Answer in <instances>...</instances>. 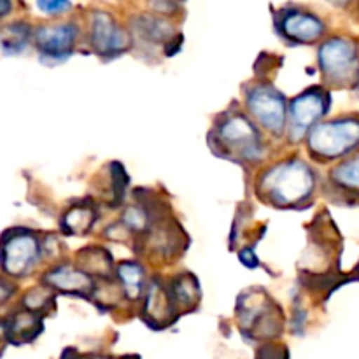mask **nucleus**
<instances>
[{"label": "nucleus", "mask_w": 359, "mask_h": 359, "mask_svg": "<svg viewBox=\"0 0 359 359\" xmlns=\"http://www.w3.org/2000/svg\"><path fill=\"white\" fill-rule=\"evenodd\" d=\"M125 223H126V226L132 228V230H135V231L144 230V228H146V223H147L146 214H144L140 209H133L132 207V209H128L125 212Z\"/></svg>", "instance_id": "obj_18"}, {"label": "nucleus", "mask_w": 359, "mask_h": 359, "mask_svg": "<svg viewBox=\"0 0 359 359\" xmlns=\"http://www.w3.org/2000/svg\"><path fill=\"white\" fill-rule=\"evenodd\" d=\"M249 111L269 132H283L286 123V104L284 97L270 86H256L248 95Z\"/></svg>", "instance_id": "obj_5"}, {"label": "nucleus", "mask_w": 359, "mask_h": 359, "mask_svg": "<svg viewBox=\"0 0 359 359\" xmlns=\"http://www.w3.org/2000/svg\"><path fill=\"white\" fill-rule=\"evenodd\" d=\"M359 146V118H342L314 126L309 135V147L316 156L339 158Z\"/></svg>", "instance_id": "obj_2"}, {"label": "nucleus", "mask_w": 359, "mask_h": 359, "mask_svg": "<svg viewBox=\"0 0 359 359\" xmlns=\"http://www.w3.org/2000/svg\"><path fill=\"white\" fill-rule=\"evenodd\" d=\"M39 259V242L30 235L4 238V270L11 276H23Z\"/></svg>", "instance_id": "obj_8"}, {"label": "nucleus", "mask_w": 359, "mask_h": 359, "mask_svg": "<svg viewBox=\"0 0 359 359\" xmlns=\"http://www.w3.org/2000/svg\"><path fill=\"white\" fill-rule=\"evenodd\" d=\"M319 65L328 81L335 84L346 83L356 72V46L347 39H330L319 49Z\"/></svg>", "instance_id": "obj_3"}, {"label": "nucleus", "mask_w": 359, "mask_h": 359, "mask_svg": "<svg viewBox=\"0 0 359 359\" xmlns=\"http://www.w3.org/2000/svg\"><path fill=\"white\" fill-rule=\"evenodd\" d=\"M28 37H30V30H28V25L23 23V21H16V23L6 27L2 32L4 53L6 55L20 53L27 46Z\"/></svg>", "instance_id": "obj_14"}, {"label": "nucleus", "mask_w": 359, "mask_h": 359, "mask_svg": "<svg viewBox=\"0 0 359 359\" xmlns=\"http://www.w3.org/2000/svg\"><path fill=\"white\" fill-rule=\"evenodd\" d=\"M77 28L74 25H58V27H41L35 34L39 49L44 58L65 60L72 53L76 44Z\"/></svg>", "instance_id": "obj_9"}, {"label": "nucleus", "mask_w": 359, "mask_h": 359, "mask_svg": "<svg viewBox=\"0 0 359 359\" xmlns=\"http://www.w3.org/2000/svg\"><path fill=\"white\" fill-rule=\"evenodd\" d=\"M44 280L48 284H51L53 287H56V290L65 291V293L88 294L91 291V287H93V284L88 279V276H84L79 270L69 269V266H60V269L51 270L44 277Z\"/></svg>", "instance_id": "obj_11"}, {"label": "nucleus", "mask_w": 359, "mask_h": 359, "mask_svg": "<svg viewBox=\"0 0 359 359\" xmlns=\"http://www.w3.org/2000/svg\"><path fill=\"white\" fill-rule=\"evenodd\" d=\"M139 25L135 27V30L139 32V35L146 37L149 42H156L161 44L163 41H168L172 37V30L163 20L153 16H142L139 18Z\"/></svg>", "instance_id": "obj_13"}, {"label": "nucleus", "mask_w": 359, "mask_h": 359, "mask_svg": "<svg viewBox=\"0 0 359 359\" xmlns=\"http://www.w3.org/2000/svg\"><path fill=\"white\" fill-rule=\"evenodd\" d=\"M95 217L97 216H95V212L91 209H88V207H77V209L69 210L65 214V217L62 221V226L67 233H84V231H88L91 228Z\"/></svg>", "instance_id": "obj_15"}, {"label": "nucleus", "mask_w": 359, "mask_h": 359, "mask_svg": "<svg viewBox=\"0 0 359 359\" xmlns=\"http://www.w3.org/2000/svg\"><path fill=\"white\" fill-rule=\"evenodd\" d=\"M332 179L340 188L359 191V154H354L342 165H339L332 172Z\"/></svg>", "instance_id": "obj_12"}, {"label": "nucleus", "mask_w": 359, "mask_h": 359, "mask_svg": "<svg viewBox=\"0 0 359 359\" xmlns=\"http://www.w3.org/2000/svg\"><path fill=\"white\" fill-rule=\"evenodd\" d=\"M330 107V97L321 90L314 88L291 102V139L298 140L312 128L319 118L326 114Z\"/></svg>", "instance_id": "obj_6"}, {"label": "nucleus", "mask_w": 359, "mask_h": 359, "mask_svg": "<svg viewBox=\"0 0 359 359\" xmlns=\"http://www.w3.org/2000/svg\"><path fill=\"white\" fill-rule=\"evenodd\" d=\"M118 276L119 279H121L126 294H128L130 298L139 297L144 279L142 269H140L139 265H135V263H123L118 269Z\"/></svg>", "instance_id": "obj_16"}, {"label": "nucleus", "mask_w": 359, "mask_h": 359, "mask_svg": "<svg viewBox=\"0 0 359 359\" xmlns=\"http://www.w3.org/2000/svg\"><path fill=\"white\" fill-rule=\"evenodd\" d=\"M39 323H41V319L35 318L34 314L20 312V314H16L13 318V325H11V328H13V335L23 337V340H28V333H30L32 339H35L42 330V326L39 325Z\"/></svg>", "instance_id": "obj_17"}, {"label": "nucleus", "mask_w": 359, "mask_h": 359, "mask_svg": "<svg viewBox=\"0 0 359 359\" xmlns=\"http://www.w3.org/2000/svg\"><path fill=\"white\" fill-rule=\"evenodd\" d=\"M219 142L224 151L238 154L245 160H256L262 156V142L259 135L248 118L244 116H230L219 128Z\"/></svg>", "instance_id": "obj_4"}, {"label": "nucleus", "mask_w": 359, "mask_h": 359, "mask_svg": "<svg viewBox=\"0 0 359 359\" xmlns=\"http://www.w3.org/2000/svg\"><path fill=\"white\" fill-rule=\"evenodd\" d=\"M91 44L98 55L112 58L128 48V35L107 13H95L91 20Z\"/></svg>", "instance_id": "obj_7"}, {"label": "nucleus", "mask_w": 359, "mask_h": 359, "mask_svg": "<svg viewBox=\"0 0 359 359\" xmlns=\"http://www.w3.org/2000/svg\"><path fill=\"white\" fill-rule=\"evenodd\" d=\"M37 6L41 7L42 11H48V13H60V11L69 9L70 4H67V2H39Z\"/></svg>", "instance_id": "obj_19"}, {"label": "nucleus", "mask_w": 359, "mask_h": 359, "mask_svg": "<svg viewBox=\"0 0 359 359\" xmlns=\"http://www.w3.org/2000/svg\"><path fill=\"white\" fill-rule=\"evenodd\" d=\"M280 32L290 41L305 44L319 39L325 32V23L319 18L302 11H290L280 18Z\"/></svg>", "instance_id": "obj_10"}, {"label": "nucleus", "mask_w": 359, "mask_h": 359, "mask_svg": "<svg viewBox=\"0 0 359 359\" xmlns=\"http://www.w3.org/2000/svg\"><path fill=\"white\" fill-rule=\"evenodd\" d=\"M259 189L273 205L298 207L314 189V174L304 161H284L263 175Z\"/></svg>", "instance_id": "obj_1"}]
</instances>
